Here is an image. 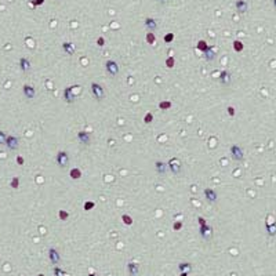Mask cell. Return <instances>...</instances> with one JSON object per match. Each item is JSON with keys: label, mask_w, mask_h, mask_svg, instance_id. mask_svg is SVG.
Segmentation results:
<instances>
[{"label": "cell", "mask_w": 276, "mask_h": 276, "mask_svg": "<svg viewBox=\"0 0 276 276\" xmlns=\"http://www.w3.org/2000/svg\"><path fill=\"white\" fill-rule=\"evenodd\" d=\"M87 276H97V275H95V274H88Z\"/></svg>", "instance_id": "46"}, {"label": "cell", "mask_w": 276, "mask_h": 276, "mask_svg": "<svg viewBox=\"0 0 276 276\" xmlns=\"http://www.w3.org/2000/svg\"><path fill=\"white\" fill-rule=\"evenodd\" d=\"M231 79H232V76H231V73L228 72V70H221L220 73V83L224 86H228L231 83Z\"/></svg>", "instance_id": "15"}, {"label": "cell", "mask_w": 276, "mask_h": 276, "mask_svg": "<svg viewBox=\"0 0 276 276\" xmlns=\"http://www.w3.org/2000/svg\"><path fill=\"white\" fill-rule=\"evenodd\" d=\"M121 221H123L124 222V225H133V218H131L130 216H127V214H123V216H121Z\"/></svg>", "instance_id": "25"}, {"label": "cell", "mask_w": 276, "mask_h": 276, "mask_svg": "<svg viewBox=\"0 0 276 276\" xmlns=\"http://www.w3.org/2000/svg\"><path fill=\"white\" fill-rule=\"evenodd\" d=\"M197 222H199V225H200V226H203V225H207V221L204 220L203 217H197Z\"/></svg>", "instance_id": "38"}, {"label": "cell", "mask_w": 276, "mask_h": 276, "mask_svg": "<svg viewBox=\"0 0 276 276\" xmlns=\"http://www.w3.org/2000/svg\"><path fill=\"white\" fill-rule=\"evenodd\" d=\"M204 197L207 199V202H210V203H214V202L217 200V192L216 191H213V189H210V188H207V189H204Z\"/></svg>", "instance_id": "13"}, {"label": "cell", "mask_w": 276, "mask_h": 276, "mask_svg": "<svg viewBox=\"0 0 276 276\" xmlns=\"http://www.w3.org/2000/svg\"><path fill=\"white\" fill-rule=\"evenodd\" d=\"M158 2L160 3V4H166V3H167V0H158Z\"/></svg>", "instance_id": "43"}, {"label": "cell", "mask_w": 276, "mask_h": 276, "mask_svg": "<svg viewBox=\"0 0 276 276\" xmlns=\"http://www.w3.org/2000/svg\"><path fill=\"white\" fill-rule=\"evenodd\" d=\"M189 274H187V272H181V274H179V276H188Z\"/></svg>", "instance_id": "44"}, {"label": "cell", "mask_w": 276, "mask_h": 276, "mask_svg": "<svg viewBox=\"0 0 276 276\" xmlns=\"http://www.w3.org/2000/svg\"><path fill=\"white\" fill-rule=\"evenodd\" d=\"M37 276H44V275H43V274H39V275H37Z\"/></svg>", "instance_id": "47"}, {"label": "cell", "mask_w": 276, "mask_h": 276, "mask_svg": "<svg viewBox=\"0 0 276 276\" xmlns=\"http://www.w3.org/2000/svg\"><path fill=\"white\" fill-rule=\"evenodd\" d=\"M146 41H148L149 44H153L156 41V37H155V35H153V32H148V35H146Z\"/></svg>", "instance_id": "27"}, {"label": "cell", "mask_w": 276, "mask_h": 276, "mask_svg": "<svg viewBox=\"0 0 276 276\" xmlns=\"http://www.w3.org/2000/svg\"><path fill=\"white\" fill-rule=\"evenodd\" d=\"M266 232H268L269 236H275L276 235V224H266Z\"/></svg>", "instance_id": "23"}, {"label": "cell", "mask_w": 276, "mask_h": 276, "mask_svg": "<svg viewBox=\"0 0 276 276\" xmlns=\"http://www.w3.org/2000/svg\"><path fill=\"white\" fill-rule=\"evenodd\" d=\"M152 120H153V115H152V113H146V116H145V119H144V121H145L146 124H149Z\"/></svg>", "instance_id": "36"}, {"label": "cell", "mask_w": 276, "mask_h": 276, "mask_svg": "<svg viewBox=\"0 0 276 276\" xmlns=\"http://www.w3.org/2000/svg\"><path fill=\"white\" fill-rule=\"evenodd\" d=\"M228 113H229V116H235V108L228 107Z\"/></svg>", "instance_id": "39"}, {"label": "cell", "mask_w": 276, "mask_h": 276, "mask_svg": "<svg viewBox=\"0 0 276 276\" xmlns=\"http://www.w3.org/2000/svg\"><path fill=\"white\" fill-rule=\"evenodd\" d=\"M105 69H107V72L111 76H116L119 73V65L113 59H108L107 62H105Z\"/></svg>", "instance_id": "4"}, {"label": "cell", "mask_w": 276, "mask_h": 276, "mask_svg": "<svg viewBox=\"0 0 276 276\" xmlns=\"http://www.w3.org/2000/svg\"><path fill=\"white\" fill-rule=\"evenodd\" d=\"M54 276H65V271H62L59 266H54Z\"/></svg>", "instance_id": "30"}, {"label": "cell", "mask_w": 276, "mask_h": 276, "mask_svg": "<svg viewBox=\"0 0 276 276\" xmlns=\"http://www.w3.org/2000/svg\"><path fill=\"white\" fill-rule=\"evenodd\" d=\"M43 3H44V0H33L32 4H33V6H41Z\"/></svg>", "instance_id": "41"}, {"label": "cell", "mask_w": 276, "mask_h": 276, "mask_svg": "<svg viewBox=\"0 0 276 276\" xmlns=\"http://www.w3.org/2000/svg\"><path fill=\"white\" fill-rule=\"evenodd\" d=\"M49 258H50L51 264H54V265H58L61 262V255H59L58 250L54 249V247H51L49 250Z\"/></svg>", "instance_id": "8"}, {"label": "cell", "mask_w": 276, "mask_h": 276, "mask_svg": "<svg viewBox=\"0 0 276 276\" xmlns=\"http://www.w3.org/2000/svg\"><path fill=\"white\" fill-rule=\"evenodd\" d=\"M94 207H95V203H94V202H86V203H84V210H86V211L93 210Z\"/></svg>", "instance_id": "34"}, {"label": "cell", "mask_w": 276, "mask_h": 276, "mask_svg": "<svg viewBox=\"0 0 276 276\" xmlns=\"http://www.w3.org/2000/svg\"><path fill=\"white\" fill-rule=\"evenodd\" d=\"M231 156L233 158V160L239 162V160H243V158H245V152L239 145H232L231 146Z\"/></svg>", "instance_id": "5"}, {"label": "cell", "mask_w": 276, "mask_h": 276, "mask_svg": "<svg viewBox=\"0 0 276 276\" xmlns=\"http://www.w3.org/2000/svg\"><path fill=\"white\" fill-rule=\"evenodd\" d=\"M216 53H217L216 47H214V46H208L206 49V51H204V59L208 61V62L213 61L214 58H216Z\"/></svg>", "instance_id": "12"}, {"label": "cell", "mask_w": 276, "mask_h": 276, "mask_svg": "<svg viewBox=\"0 0 276 276\" xmlns=\"http://www.w3.org/2000/svg\"><path fill=\"white\" fill-rule=\"evenodd\" d=\"M127 271H128V274H130V276H137L140 274V265H138L137 262H128Z\"/></svg>", "instance_id": "16"}, {"label": "cell", "mask_w": 276, "mask_h": 276, "mask_svg": "<svg viewBox=\"0 0 276 276\" xmlns=\"http://www.w3.org/2000/svg\"><path fill=\"white\" fill-rule=\"evenodd\" d=\"M159 108L163 109V111H166V109H170V108H171V102H170V101H163V102H160V104H159Z\"/></svg>", "instance_id": "29"}, {"label": "cell", "mask_w": 276, "mask_h": 276, "mask_svg": "<svg viewBox=\"0 0 276 276\" xmlns=\"http://www.w3.org/2000/svg\"><path fill=\"white\" fill-rule=\"evenodd\" d=\"M178 269H179V272H187V274H189V272L192 271V264L191 262H181V264H178Z\"/></svg>", "instance_id": "21"}, {"label": "cell", "mask_w": 276, "mask_h": 276, "mask_svg": "<svg viewBox=\"0 0 276 276\" xmlns=\"http://www.w3.org/2000/svg\"><path fill=\"white\" fill-rule=\"evenodd\" d=\"M6 145L10 150H15L20 146V138L15 136H7V140H6Z\"/></svg>", "instance_id": "6"}, {"label": "cell", "mask_w": 276, "mask_h": 276, "mask_svg": "<svg viewBox=\"0 0 276 276\" xmlns=\"http://www.w3.org/2000/svg\"><path fill=\"white\" fill-rule=\"evenodd\" d=\"M17 163H18V164H20V166H22V164H24V163H25L24 158H22V156H18V158H17Z\"/></svg>", "instance_id": "42"}, {"label": "cell", "mask_w": 276, "mask_h": 276, "mask_svg": "<svg viewBox=\"0 0 276 276\" xmlns=\"http://www.w3.org/2000/svg\"><path fill=\"white\" fill-rule=\"evenodd\" d=\"M207 47H208V44H207L204 40H200V41H199V43H197V50L203 51V53H204V51H206Z\"/></svg>", "instance_id": "28"}, {"label": "cell", "mask_w": 276, "mask_h": 276, "mask_svg": "<svg viewBox=\"0 0 276 276\" xmlns=\"http://www.w3.org/2000/svg\"><path fill=\"white\" fill-rule=\"evenodd\" d=\"M58 217H59V220L66 221V220H68V218H69V213H68V211H65V210H59Z\"/></svg>", "instance_id": "26"}, {"label": "cell", "mask_w": 276, "mask_h": 276, "mask_svg": "<svg viewBox=\"0 0 276 276\" xmlns=\"http://www.w3.org/2000/svg\"><path fill=\"white\" fill-rule=\"evenodd\" d=\"M272 3H274V7H275V10H276V0H272Z\"/></svg>", "instance_id": "45"}, {"label": "cell", "mask_w": 276, "mask_h": 276, "mask_svg": "<svg viewBox=\"0 0 276 276\" xmlns=\"http://www.w3.org/2000/svg\"><path fill=\"white\" fill-rule=\"evenodd\" d=\"M173 40H174V35H173V33H167L164 36V41H166V43H171Z\"/></svg>", "instance_id": "35"}, {"label": "cell", "mask_w": 276, "mask_h": 276, "mask_svg": "<svg viewBox=\"0 0 276 276\" xmlns=\"http://www.w3.org/2000/svg\"><path fill=\"white\" fill-rule=\"evenodd\" d=\"M236 10L240 12V14H245V12H247V10H249V4H247L246 0H237L236 2Z\"/></svg>", "instance_id": "17"}, {"label": "cell", "mask_w": 276, "mask_h": 276, "mask_svg": "<svg viewBox=\"0 0 276 276\" xmlns=\"http://www.w3.org/2000/svg\"><path fill=\"white\" fill-rule=\"evenodd\" d=\"M181 228H182V222H179V221L174 222V225H173V229H174V231H179Z\"/></svg>", "instance_id": "37"}, {"label": "cell", "mask_w": 276, "mask_h": 276, "mask_svg": "<svg viewBox=\"0 0 276 276\" xmlns=\"http://www.w3.org/2000/svg\"><path fill=\"white\" fill-rule=\"evenodd\" d=\"M72 87H66L65 88V91H64V99H65L68 104H73L75 102V99H76V97L73 95V91H72Z\"/></svg>", "instance_id": "14"}, {"label": "cell", "mask_w": 276, "mask_h": 276, "mask_svg": "<svg viewBox=\"0 0 276 276\" xmlns=\"http://www.w3.org/2000/svg\"><path fill=\"white\" fill-rule=\"evenodd\" d=\"M243 49H245V46H243V43L240 40H235V41H233V50H235L236 53L243 51Z\"/></svg>", "instance_id": "24"}, {"label": "cell", "mask_w": 276, "mask_h": 276, "mask_svg": "<svg viewBox=\"0 0 276 276\" xmlns=\"http://www.w3.org/2000/svg\"><path fill=\"white\" fill-rule=\"evenodd\" d=\"M69 175H70V178H73V179H80V177H82V171H80L79 169H72L70 173H69Z\"/></svg>", "instance_id": "22"}, {"label": "cell", "mask_w": 276, "mask_h": 276, "mask_svg": "<svg viewBox=\"0 0 276 276\" xmlns=\"http://www.w3.org/2000/svg\"><path fill=\"white\" fill-rule=\"evenodd\" d=\"M167 167H169V170L173 173V174H179L181 170H182L181 160L177 159V158H171L169 160V163H167Z\"/></svg>", "instance_id": "2"}, {"label": "cell", "mask_w": 276, "mask_h": 276, "mask_svg": "<svg viewBox=\"0 0 276 276\" xmlns=\"http://www.w3.org/2000/svg\"><path fill=\"white\" fill-rule=\"evenodd\" d=\"M78 140L80 144H83V145H90V142H91V137H90V134L87 133V131H79L78 133Z\"/></svg>", "instance_id": "10"}, {"label": "cell", "mask_w": 276, "mask_h": 276, "mask_svg": "<svg viewBox=\"0 0 276 276\" xmlns=\"http://www.w3.org/2000/svg\"><path fill=\"white\" fill-rule=\"evenodd\" d=\"M155 169H156V173L158 174H166L167 173V163H164V162H162V160H156L155 162Z\"/></svg>", "instance_id": "11"}, {"label": "cell", "mask_w": 276, "mask_h": 276, "mask_svg": "<svg viewBox=\"0 0 276 276\" xmlns=\"http://www.w3.org/2000/svg\"><path fill=\"white\" fill-rule=\"evenodd\" d=\"M6 140H7V134L0 130V145H6Z\"/></svg>", "instance_id": "33"}, {"label": "cell", "mask_w": 276, "mask_h": 276, "mask_svg": "<svg viewBox=\"0 0 276 276\" xmlns=\"http://www.w3.org/2000/svg\"><path fill=\"white\" fill-rule=\"evenodd\" d=\"M57 163H58L59 167H66V166L69 164V155L68 152H65V150H59L58 153H57Z\"/></svg>", "instance_id": "3"}, {"label": "cell", "mask_w": 276, "mask_h": 276, "mask_svg": "<svg viewBox=\"0 0 276 276\" xmlns=\"http://www.w3.org/2000/svg\"><path fill=\"white\" fill-rule=\"evenodd\" d=\"M90 90H91L93 97L97 99V101H102V99L105 98V90L99 83L93 82L91 84H90Z\"/></svg>", "instance_id": "1"}, {"label": "cell", "mask_w": 276, "mask_h": 276, "mask_svg": "<svg viewBox=\"0 0 276 276\" xmlns=\"http://www.w3.org/2000/svg\"><path fill=\"white\" fill-rule=\"evenodd\" d=\"M18 65H20V69L22 70V72H28V70L31 69V61L28 58H21L20 62H18Z\"/></svg>", "instance_id": "19"}, {"label": "cell", "mask_w": 276, "mask_h": 276, "mask_svg": "<svg viewBox=\"0 0 276 276\" xmlns=\"http://www.w3.org/2000/svg\"><path fill=\"white\" fill-rule=\"evenodd\" d=\"M174 65H175V59L173 58V57H169V58L166 59V66H167V68H173Z\"/></svg>", "instance_id": "32"}, {"label": "cell", "mask_w": 276, "mask_h": 276, "mask_svg": "<svg viewBox=\"0 0 276 276\" xmlns=\"http://www.w3.org/2000/svg\"><path fill=\"white\" fill-rule=\"evenodd\" d=\"M62 50L65 51L66 54L72 55V54L75 53V46H73L72 43H69V41H65V43H62Z\"/></svg>", "instance_id": "20"}, {"label": "cell", "mask_w": 276, "mask_h": 276, "mask_svg": "<svg viewBox=\"0 0 276 276\" xmlns=\"http://www.w3.org/2000/svg\"><path fill=\"white\" fill-rule=\"evenodd\" d=\"M22 91H24V95L28 99H33L35 97H36V90H35V87L31 86V84H24Z\"/></svg>", "instance_id": "9"}, {"label": "cell", "mask_w": 276, "mask_h": 276, "mask_svg": "<svg viewBox=\"0 0 276 276\" xmlns=\"http://www.w3.org/2000/svg\"><path fill=\"white\" fill-rule=\"evenodd\" d=\"M199 233H200L202 239H204V240H210V239H211V236H213V228L208 225V224H207V225H203V226L199 228Z\"/></svg>", "instance_id": "7"}, {"label": "cell", "mask_w": 276, "mask_h": 276, "mask_svg": "<svg viewBox=\"0 0 276 276\" xmlns=\"http://www.w3.org/2000/svg\"><path fill=\"white\" fill-rule=\"evenodd\" d=\"M97 44H98L99 47H102V46H104V44H105V39H104V37H98Z\"/></svg>", "instance_id": "40"}, {"label": "cell", "mask_w": 276, "mask_h": 276, "mask_svg": "<svg viewBox=\"0 0 276 276\" xmlns=\"http://www.w3.org/2000/svg\"><path fill=\"white\" fill-rule=\"evenodd\" d=\"M10 185H11V188H14V189L18 188V187H20V178H18V177H14V178L11 179Z\"/></svg>", "instance_id": "31"}, {"label": "cell", "mask_w": 276, "mask_h": 276, "mask_svg": "<svg viewBox=\"0 0 276 276\" xmlns=\"http://www.w3.org/2000/svg\"><path fill=\"white\" fill-rule=\"evenodd\" d=\"M145 26H146V29H148L149 32H153V31H156V28H158V22H156L155 18L148 17L145 20Z\"/></svg>", "instance_id": "18"}]
</instances>
